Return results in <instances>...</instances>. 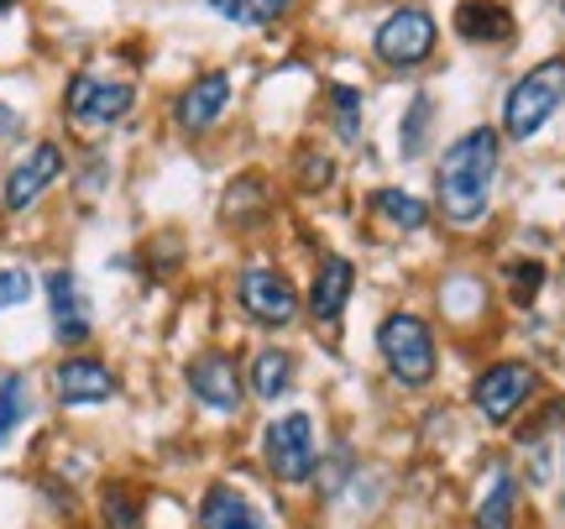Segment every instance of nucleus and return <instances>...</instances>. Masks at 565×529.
Returning <instances> with one entry per match:
<instances>
[{"label": "nucleus", "mask_w": 565, "mask_h": 529, "mask_svg": "<svg viewBox=\"0 0 565 529\" xmlns=\"http://www.w3.org/2000/svg\"><path fill=\"white\" fill-rule=\"evenodd\" d=\"M498 131L492 126H471L461 142L445 147L440 168H435V194H440V210L456 225H471L487 215V200H492V179H498Z\"/></svg>", "instance_id": "nucleus-1"}, {"label": "nucleus", "mask_w": 565, "mask_h": 529, "mask_svg": "<svg viewBox=\"0 0 565 529\" xmlns=\"http://www.w3.org/2000/svg\"><path fill=\"white\" fill-rule=\"evenodd\" d=\"M561 105H565V59H545L540 68H529L524 80L508 89L503 131L513 137V142H529Z\"/></svg>", "instance_id": "nucleus-2"}, {"label": "nucleus", "mask_w": 565, "mask_h": 529, "mask_svg": "<svg viewBox=\"0 0 565 529\" xmlns=\"http://www.w3.org/2000/svg\"><path fill=\"white\" fill-rule=\"evenodd\" d=\"M377 351H383L387 372H393L404 388H424L435 378V367H440L429 326H424L419 315H404V309L387 315L383 326H377Z\"/></svg>", "instance_id": "nucleus-3"}, {"label": "nucleus", "mask_w": 565, "mask_h": 529, "mask_svg": "<svg viewBox=\"0 0 565 529\" xmlns=\"http://www.w3.org/2000/svg\"><path fill=\"white\" fill-rule=\"evenodd\" d=\"M534 388H540V372L529 362H498L477 378L471 404H477V414H482L487 425H508V420L534 399Z\"/></svg>", "instance_id": "nucleus-4"}, {"label": "nucleus", "mask_w": 565, "mask_h": 529, "mask_svg": "<svg viewBox=\"0 0 565 529\" xmlns=\"http://www.w3.org/2000/svg\"><path fill=\"white\" fill-rule=\"evenodd\" d=\"M435 17L429 11H419V6H404V11H393V17L377 27V38H372V47H377V59L387 63V68H419L429 53H435Z\"/></svg>", "instance_id": "nucleus-5"}, {"label": "nucleus", "mask_w": 565, "mask_h": 529, "mask_svg": "<svg viewBox=\"0 0 565 529\" xmlns=\"http://www.w3.org/2000/svg\"><path fill=\"white\" fill-rule=\"evenodd\" d=\"M236 299H242V309L257 320V326H294L299 320V294H294V284L282 278L278 267H242V278H236Z\"/></svg>", "instance_id": "nucleus-6"}, {"label": "nucleus", "mask_w": 565, "mask_h": 529, "mask_svg": "<svg viewBox=\"0 0 565 529\" xmlns=\"http://www.w3.org/2000/svg\"><path fill=\"white\" fill-rule=\"evenodd\" d=\"M263 456L278 483H309L315 477V425L309 414H282L263 435Z\"/></svg>", "instance_id": "nucleus-7"}, {"label": "nucleus", "mask_w": 565, "mask_h": 529, "mask_svg": "<svg viewBox=\"0 0 565 529\" xmlns=\"http://www.w3.org/2000/svg\"><path fill=\"white\" fill-rule=\"evenodd\" d=\"M137 105V89L126 80H100V74H79L68 84V121L84 126V131H100V126H116Z\"/></svg>", "instance_id": "nucleus-8"}, {"label": "nucleus", "mask_w": 565, "mask_h": 529, "mask_svg": "<svg viewBox=\"0 0 565 529\" xmlns=\"http://www.w3.org/2000/svg\"><path fill=\"white\" fill-rule=\"evenodd\" d=\"M189 393H194L204 409H215V414H236L242 399H246L236 357H225V351H204V357H194V362H189Z\"/></svg>", "instance_id": "nucleus-9"}, {"label": "nucleus", "mask_w": 565, "mask_h": 529, "mask_svg": "<svg viewBox=\"0 0 565 529\" xmlns=\"http://www.w3.org/2000/svg\"><path fill=\"white\" fill-rule=\"evenodd\" d=\"M63 173V147L58 142H38L17 168H11V179H6V210H26V204H38Z\"/></svg>", "instance_id": "nucleus-10"}, {"label": "nucleus", "mask_w": 565, "mask_h": 529, "mask_svg": "<svg viewBox=\"0 0 565 529\" xmlns=\"http://www.w3.org/2000/svg\"><path fill=\"white\" fill-rule=\"evenodd\" d=\"M47 315H53V336H58L63 347H84L89 330H95L89 305H84V288L68 267H58V273L47 278Z\"/></svg>", "instance_id": "nucleus-11"}, {"label": "nucleus", "mask_w": 565, "mask_h": 529, "mask_svg": "<svg viewBox=\"0 0 565 529\" xmlns=\"http://www.w3.org/2000/svg\"><path fill=\"white\" fill-rule=\"evenodd\" d=\"M53 388H58V399L68 409L105 404V399H116V393H121L116 372H110L105 362H95V357H68V362H58V372H53Z\"/></svg>", "instance_id": "nucleus-12"}, {"label": "nucleus", "mask_w": 565, "mask_h": 529, "mask_svg": "<svg viewBox=\"0 0 565 529\" xmlns=\"http://www.w3.org/2000/svg\"><path fill=\"white\" fill-rule=\"evenodd\" d=\"M225 105H231V80H225V74H200V80L179 95L173 121H179L183 131H204V126H215L225 116Z\"/></svg>", "instance_id": "nucleus-13"}, {"label": "nucleus", "mask_w": 565, "mask_h": 529, "mask_svg": "<svg viewBox=\"0 0 565 529\" xmlns=\"http://www.w3.org/2000/svg\"><path fill=\"white\" fill-rule=\"evenodd\" d=\"M351 288H356V267L345 263V257H324L320 273H315V288H309V315L320 326H335L345 299H351Z\"/></svg>", "instance_id": "nucleus-14"}, {"label": "nucleus", "mask_w": 565, "mask_h": 529, "mask_svg": "<svg viewBox=\"0 0 565 529\" xmlns=\"http://www.w3.org/2000/svg\"><path fill=\"white\" fill-rule=\"evenodd\" d=\"M456 32L466 42H508L513 38V17L503 0H461L456 6Z\"/></svg>", "instance_id": "nucleus-15"}, {"label": "nucleus", "mask_w": 565, "mask_h": 529, "mask_svg": "<svg viewBox=\"0 0 565 529\" xmlns=\"http://www.w3.org/2000/svg\"><path fill=\"white\" fill-rule=\"evenodd\" d=\"M200 525L204 529H263V519H257V509H252L236 488L215 483V488L204 493V504H200Z\"/></svg>", "instance_id": "nucleus-16"}, {"label": "nucleus", "mask_w": 565, "mask_h": 529, "mask_svg": "<svg viewBox=\"0 0 565 529\" xmlns=\"http://www.w3.org/2000/svg\"><path fill=\"white\" fill-rule=\"evenodd\" d=\"M288 388H294V357L278 347L257 351V362H252V393H257V399H278Z\"/></svg>", "instance_id": "nucleus-17"}, {"label": "nucleus", "mask_w": 565, "mask_h": 529, "mask_svg": "<svg viewBox=\"0 0 565 529\" xmlns=\"http://www.w3.org/2000/svg\"><path fill=\"white\" fill-rule=\"evenodd\" d=\"M372 210H377L387 225H398V231H419V225H429V204L414 200V194H404V189H377V194H372Z\"/></svg>", "instance_id": "nucleus-18"}, {"label": "nucleus", "mask_w": 565, "mask_h": 529, "mask_svg": "<svg viewBox=\"0 0 565 529\" xmlns=\"http://www.w3.org/2000/svg\"><path fill=\"white\" fill-rule=\"evenodd\" d=\"M32 414V393H26V378L21 372H6L0 378V446L17 435V425Z\"/></svg>", "instance_id": "nucleus-19"}, {"label": "nucleus", "mask_w": 565, "mask_h": 529, "mask_svg": "<svg viewBox=\"0 0 565 529\" xmlns=\"http://www.w3.org/2000/svg\"><path fill=\"white\" fill-rule=\"evenodd\" d=\"M513 504H519V483H513L508 472H498L492 488H487V498H482V509H477V525L482 529H508L513 525Z\"/></svg>", "instance_id": "nucleus-20"}, {"label": "nucleus", "mask_w": 565, "mask_h": 529, "mask_svg": "<svg viewBox=\"0 0 565 529\" xmlns=\"http://www.w3.org/2000/svg\"><path fill=\"white\" fill-rule=\"evenodd\" d=\"M215 17L236 21V27H267V21H278L288 11V0H204Z\"/></svg>", "instance_id": "nucleus-21"}, {"label": "nucleus", "mask_w": 565, "mask_h": 529, "mask_svg": "<svg viewBox=\"0 0 565 529\" xmlns=\"http://www.w3.org/2000/svg\"><path fill=\"white\" fill-rule=\"evenodd\" d=\"M429 116H435V100H429V95H414V105H408L404 126H398V152H404V158H419V152H424V131H429Z\"/></svg>", "instance_id": "nucleus-22"}, {"label": "nucleus", "mask_w": 565, "mask_h": 529, "mask_svg": "<svg viewBox=\"0 0 565 529\" xmlns=\"http://www.w3.org/2000/svg\"><path fill=\"white\" fill-rule=\"evenodd\" d=\"M105 529H141V509L126 488H105Z\"/></svg>", "instance_id": "nucleus-23"}, {"label": "nucleus", "mask_w": 565, "mask_h": 529, "mask_svg": "<svg viewBox=\"0 0 565 529\" xmlns=\"http://www.w3.org/2000/svg\"><path fill=\"white\" fill-rule=\"evenodd\" d=\"M330 95H335V121H341V137L345 142H356V137H362V95H356V89H345V84H330Z\"/></svg>", "instance_id": "nucleus-24"}, {"label": "nucleus", "mask_w": 565, "mask_h": 529, "mask_svg": "<svg viewBox=\"0 0 565 529\" xmlns=\"http://www.w3.org/2000/svg\"><path fill=\"white\" fill-rule=\"evenodd\" d=\"M508 278H513V305H529L540 284H545V267L540 263H508Z\"/></svg>", "instance_id": "nucleus-25"}, {"label": "nucleus", "mask_w": 565, "mask_h": 529, "mask_svg": "<svg viewBox=\"0 0 565 529\" xmlns=\"http://www.w3.org/2000/svg\"><path fill=\"white\" fill-rule=\"evenodd\" d=\"M26 294H32V273L26 267H0V309L26 305Z\"/></svg>", "instance_id": "nucleus-26"}, {"label": "nucleus", "mask_w": 565, "mask_h": 529, "mask_svg": "<svg viewBox=\"0 0 565 529\" xmlns=\"http://www.w3.org/2000/svg\"><path fill=\"white\" fill-rule=\"evenodd\" d=\"M17 131H21V110L0 105V142H6V137H17Z\"/></svg>", "instance_id": "nucleus-27"}, {"label": "nucleus", "mask_w": 565, "mask_h": 529, "mask_svg": "<svg viewBox=\"0 0 565 529\" xmlns=\"http://www.w3.org/2000/svg\"><path fill=\"white\" fill-rule=\"evenodd\" d=\"M11 6H17V0H0V11H11Z\"/></svg>", "instance_id": "nucleus-28"}]
</instances>
